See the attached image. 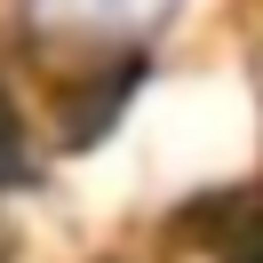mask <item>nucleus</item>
<instances>
[{
	"label": "nucleus",
	"mask_w": 263,
	"mask_h": 263,
	"mask_svg": "<svg viewBox=\"0 0 263 263\" xmlns=\"http://www.w3.org/2000/svg\"><path fill=\"white\" fill-rule=\"evenodd\" d=\"M176 0H24V16L48 32H144Z\"/></svg>",
	"instance_id": "obj_1"
},
{
	"label": "nucleus",
	"mask_w": 263,
	"mask_h": 263,
	"mask_svg": "<svg viewBox=\"0 0 263 263\" xmlns=\"http://www.w3.org/2000/svg\"><path fill=\"white\" fill-rule=\"evenodd\" d=\"M136 80H144V56H120V72H112V80L64 112V144H88V136H104V128H112V112L136 96Z\"/></svg>",
	"instance_id": "obj_2"
},
{
	"label": "nucleus",
	"mask_w": 263,
	"mask_h": 263,
	"mask_svg": "<svg viewBox=\"0 0 263 263\" xmlns=\"http://www.w3.org/2000/svg\"><path fill=\"white\" fill-rule=\"evenodd\" d=\"M16 183H32V144H24V120L0 88V192H16Z\"/></svg>",
	"instance_id": "obj_3"
}]
</instances>
